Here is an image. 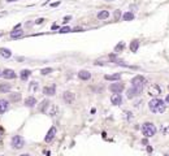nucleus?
<instances>
[{"instance_id": "f257e3e1", "label": "nucleus", "mask_w": 169, "mask_h": 156, "mask_svg": "<svg viewBox=\"0 0 169 156\" xmlns=\"http://www.w3.org/2000/svg\"><path fill=\"white\" fill-rule=\"evenodd\" d=\"M148 107L151 109V112H153V113H163L165 111V108H166L164 101L161 100V99H157V98L152 99L150 103H148Z\"/></svg>"}, {"instance_id": "f03ea898", "label": "nucleus", "mask_w": 169, "mask_h": 156, "mask_svg": "<svg viewBox=\"0 0 169 156\" xmlns=\"http://www.w3.org/2000/svg\"><path fill=\"white\" fill-rule=\"evenodd\" d=\"M142 133L146 138H151L156 134V126L152 122H144L142 125Z\"/></svg>"}, {"instance_id": "7ed1b4c3", "label": "nucleus", "mask_w": 169, "mask_h": 156, "mask_svg": "<svg viewBox=\"0 0 169 156\" xmlns=\"http://www.w3.org/2000/svg\"><path fill=\"white\" fill-rule=\"evenodd\" d=\"M11 144H12V147L14 148V150H20V148L24 147L25 140H24V138H22L21 135H13Z\"/></svg>"}, {"instance_id": "20e7f679", "label": "nucleus", "mask_w": 169, "mask_h": 156, "mask_svg": "<svg viewBox=\"0 0 169 156\" xmlns=\"http://www.w3.org/2000/svg\"><path fill=\"white\" fill-rule=\"evenodd\" d=\"M144 83H146V78L142 77V75H135L133 80H132V86H134V87L143 89L144 87Z\"/></svg>"}, {"instance_id": "39448f33", "label": "nucleus", "mask_w": 169, "mask_h": 156, "mask_svg": "<svg viewBox=\"0 0 169 156\" xmlns=\"http://www.w3.org/2000/svg\"><path fill=\"white\" fill-rule=\"evenodd\" d=\"M160 94H161V89H160L159 85L153 83V85H151L148 87V95L150 96H159Z\"/></svg>"}, {"instance_id": "423d86ee", "label": "nucleus", "mask_w": 169, "mask_h": 156, "mask_svg": "<svg viewBox=\"0 0 169 156\" xmlns=\"http://www.w3.org/2000/svg\"><path fill=\"white\" fill-rule=\"evenodd\" d=\"M125 89L124 83H120V82H116V83H111L109 85V90L113 92V94H120L122 90Z\"/></svg>"}, {"instance_id": "0eeeda50", "label": "nucleus", "mask_w": 169, "mask_h": 156, "mask_svg": "<svg viewBox=\"0 0 169 156\" xmlns=\"http://www.w3.org/2000/svg\"><path fill=\"white\" fill-rule=\"evenodd\" d=\"M142 90L143 89H139V87H134V86H132V87H130L129 90H128V98L129 99H133V98H135V96H138L139 95V94L142 92Z\"/></svg>"}, {"instance_id": "6e6552de", "label": "nucleus", "mask_w": 169, "mask_h": 156, "mask_svg": "<svg viewBox=\"0 0 169 156\" xmlns=\"http://www.w3.org/2000/svg\"><path fill=\"white\" fill-rule=\"evenodd\" d=\"M43 94L47 96H52L56 94V86L55 85H50V86H46L43 87Z\"/></svg>"}, {"instance_id": "1a4fd4ad", "label": "nucleus", "mask_w": 169, "mask_h": 156, "mask_svg": "<svg viewBox=\"0 0 169 156\" xmlns=\"http://www.w3.org/2000/svg\"><path fill=\"white\" fill-rule=\"evenodd\" d=\"M74 98H75V95H74V94H73L72 91H65V92H64V95H63V99H64V101H65L66 104L73 103Z\"/></svg>"}, {"instance_id": "9d476101", "label": "nucleus", "mask_w": 169, "mask_h": 156, "mask_svg": "<svg viewBox=\"0 0 169 156\" xmlns=\"http://www.w3.org/2000/svg\"><path fill=\"white\" fill-rule=\"evenodd\" d=\"M56 128L55 126H52L50 130H48V133H47V135H46V138H44V140L47 143H50V142H52V139L55 138V135H56Z\"/></svg>"}, {"instance_id": "9b49d317", "label": "nucleus", "mask_w": 169, "mask_h": 156, "mask_svg": "<svg viewBox=\"0 0 169 156\" xmlns=\"http://www.w3.org/2000/svg\"><path fill=\"white\" fill-rule=\"evenodd\" d=\"M47 113L48 116H52V117H55L56 114H59V107L57 105H55V104H50V107H48V109H47Z\"/></svg>"}, {"instance_id": "f8f14e48", "label": "nucleus", "mask_w": 169, "mask_h": 156, "mask_svg": "<svg viewBox=\"0 0 169 156\" xmlns=\"http://www.w3.org/2000/svg\"><path fill=\"white\" fill-rule=\"evenodd\" d=\"M2 77H4L5 80H14V78H16V73H14V70H12V69H5L3 72Z\"/></svg>"}, {"instance_id": "ddd939ff", "label": "nucleus", "mask_w": 169, "mask_h": 156, "mask_svg": "<svg viewBox=\"0 0 169 156\" xmlns=\"http://www.w3.org/2000/svg\"><path fill=\"white\" fill-rule=\"evenodd\" d=\"M111 101L113 105H120L122 103V96L120 95V94H113V95L111 96Z\"/></svg>"}, {"instance_id": "4468645a", "label": "nucleus", "mask_w": 169, "mask_h": 156, "mask_svg": "<svg viewBox=\"0 0 169 156\" xmlns=\"http://www.w3.org/2000/svg\"><path fill=\"white\" fill-rule=\"evenodd\" d=\"M8 108H9V104H8V100H5V99H0V114L4 113L8 111Z\"/></svg>"}, {"instance_id": "2eb2a0df", "label": "nucleus", "mask_w": 169, "mask_h": 156, "mask_svg": "<svg viewBox=\"0 0 169 156\" xmlns=\"http://www.w3.org/2000/svg\"><path fill=\"white\" fill-rule=\"evenodd\" d=\"M22 35H24V31H22L21 27H20V29H13V30L11 31V38H13V39L21 38Z\"/></svg>"}, {"instance_id": "dca6fc26", "label": "nucleus", "mask_w": 169, "mask_h": 156, "mask_svg": "<svg viewBox=\"0 0 169 156\" xmlns=\"http://www.w3.org/2000/svg\"><path fill=\"white\" fill-rule=\"evenodd\" d=\"M78 77L82 81H89L91 78V73L87 72V70H81V72H78Z\"/></svg>"}, {"instance_id": "f3484780", "label": "nucleus", "mask_w": 169, "mask_h": 156, "mask_svg": "<svg viewBox=\"0 0 169 156\" xmlns=\"http://www.w3.org/2000/svg\"><path fill=\"white\" fill-rule=\"evenodd\" d=\"M104 80H107V81H120V80H121V74H120V73H116V74H107V75H104Z\"/></svg>"}, {"instance_id": "a211bd4d", "label": "nucleus", "mask_w": 169, "mask_h": 156, "mask_svg": "<svg viewBox=\"0 0 169 156\" xmlns=\"http://www.w3.org/2000/svg\"><path fill=\"white\" fill-rule=\"evenodd\" d=\"M35 104H36V99L34 96H29V98L25 99V105L26 107L33 108V107H35Z\"/></svg>"}, {"instance_id": "6ab92c4d", "label": "nucleus", "mask_w": 169, "mask_h": 156, "mask_svg": "<svg viewBox=\"0 0 169 156\" xmlns=\"http://www.w3.org/2000/svg\"><path fill=\"white\" fill-rule=\"evenodd\" d=\"M0 56H3L4 59H9L12 56V51L8 50V48H4V47H2L0 48Z\"/></svg>"}, {"instance_id": "aec40b11", "label": "nucleus", "mask_w": 169, "mask_h": 156, "mask_svg": "<svg viewBox=\"0 0 169 156\" xmlns=\"http://www.w3.org/2000/svg\"><path fill=\"white\" fill-rule=\"evenodd\" d=\"M31 74V70H29V69H24V70H21V73H20V78L22 81H26L29 75Z\"/></svg>"}, {"instance_id": "412c9836", "label": "nucleus", "mask_w": 169, "mask_h": 156, "mask_svg": "<svg viewBox=\"0 0 169 156\" xmlns=\"http://www.w3.org/2000/svg\"><path fill=\"white\" fill-rule=\"evenodd\" d=\"M138 48H139V41L134 39V41L130 43V51H132V52H137Z\"/></svg>"}, {"instance_id": "4be33fe9", "label": "nucleus", "mask_w": 169, "mask_h": 156, "mask_svg": "<svg viewBox=\"0 0 169 156\" xmlns=\"http://www.w3.org/2000/svg\"><path fill=\"white\" fill-rule=\"evenodd\" d=\"M9 91H11V85L9 83H2V85H0V92L7 94Z\"/></svg>"}, {"instance_id": "5701e85b", "label": "nucleus", "mask_w": 169, "mask_h": 156, "mask_svg": "<svg viewBox=\"0 0 169 156\" xmlns=\"http://www.w3.org/2000/svg\"><path fill=\"white\" fill-rule=\"evenodd\" d=\"M38 87H39V85H38V82H31L29 85V91L31 92V94H35L36 92V90H38Z\"/></svg>"}, {"instance_id": "b1692460", "label": "nucleus", "mask_w": 169, "mask_h": 156, "mask_svg": "<svg viewBox=\"0 0 169 156\" xmlns=\"http://www.w3.org/2000/svg\"><path fill=\"white\" fill-rule=\"evenodd\" d=\"M109 17V12L108 11H100L98 13V18L99 20H107Z\"/></svg>"}, {"instance_id": "393cba45", "label": "nucleus", "mask_w": 169, "mask_h": 156, "mask_svg": "<svg viewBox=\"0 0 169 156\" xmlns=\"http://www.w3.org/2000/svg\"><path fill=\"white\" fill-rule=\"evenodd\" d=\"M50 104H51V103H50L48 100H43V101H42V105L39 107V111H40V112H47Z\"/></svg>"}, {"instance_id": "a878e982", "label": "nucleus", "mask_w": 169, "mask_h": 156, "mask_svg": "<svg viewBox=\"0 0 169 156\" xmlns=\"http://www.w3.org/2000/svg\"><path fill=\"white\" fill-rule=\"evenodd\" d=\"M9 99H11V101H18V100H21V94L20 92L9 94Z\"/></svg>"}, {"instance_id": "bb28decb", "label": "nucleus", "mask_w": 169, "mask_h": 156, "mask_svg": "<svg viewBox=\"0 0 169 156\" xmlns=\"http://www.w3.org/2000/svg\"><path fill=\"white\" fill-rule=\"evenodd\" d=\"M122 18H124V21H133L134 20V13L133 12H126V13H124Z\"/></svg>"}, {"instance_id": "cd10ccee", "label": "nucleus", "mask_w": 169, "mask_h": 156, "mask_svg": "<svg viewBox=\"0 0 169 156\" xmlns=\"http://www.w3.org/2000/svg\"><path fill=\"white\" fill-rule=\"evenodd\" d=\"M124 48H125V43H124V42H120L116 47H114V52H116V53H117V52H121Z\"/></svg>"}, {"instance_id": "c85d7f7f", "label": "nucleus", "mask_w": 169, "mask_h": 156, "mask_svg": "<svg viewBox=\"0 0 169 156\" xmlns=\"http://www.w3.org/2000/svg\"><path fill=\"white\" fill-rule=\"evenodd\" d=\"M52 72H53L52 68H43V69H40V74L42 75H47V74H50Z\"/></svg>"}, {"instance_id": "c756f323", "label": "nucleus", "mask_w": 169, "mask_h": 156, "mask_svg": "<svg viewBox=\"0 0 169 156\" xmlns=\"http://www.w3.org/2000/svg\"><path fill=\"white\" fill-rule=\"evenodd\" d=\"M70 31H72L70 27H69V26H65V27H61L59 33H60V34H66V33H70Z\"/></svg>"}, {"instance_id": "7c9ffc66", "label": "nucleus", "mask_w": 169, "mask_h": 156, "mask_svg": "<svg viewBox=\"0 0 169 156\" xmlns=\"http://www.w3.org/2000/svg\"><path fill=\"white\" fill-rule=\"evenodd\" d=\"M163 134L164 135H168L169 134V125H166V126L163 128Z\"/></svg>"}, {"instance_id": "2f4dec72", "label": "nucleus", "mask_w": 169, "mask_h": 156, "mask_svg": "<svg viewBox=\"0 0 169 156\" xmlns=\"http://www.w3.org/2000/svg\"><path fill=\"white\" fill-rule=\"evenodd\" d=\"M120 16H121V12H120V11H116V12H114V20H116V21H118Z\"/></svg>"}, {"instance_id": "473e14b6", "label": "nucleus", "mask_w": 169, "mask_h": 156, "mask_svg": "<svg viewBox=\"0 0 169 156\" xmlns=\"http://www.w3.org/2000/svg\"><path fill=\"white\" fill-rule=\"evenodd\" d=\"M44 21V18H38L36 21H35V23H36V25H39V23H42Z\"/></svg>"}, {"instance_id": "72a5a7b5", "label": "nucleus", "mask_w": 169, "mask_h": 156, "mask_svg": "<svg viewBox=\"0 0 169 156\" xmlns=\"http://www.w3.org/2000/svg\"><path fill=\"white\" fill-rule=\"evenodd\" d=\"M70 18H72V17H70V16H66V17L64 18V22H68V21H69V20H70Z\"/></svg>"}, {"instance_id": "f704fd0d", "label": "nucleus", "mask_w": 169, "mask_h": 156, "mask_svg": "<svg viewBox=\"0 0 169 156\" xmlns=\"http://www.w3.org/2000/svg\"><path fill=\"white\" fill-rule=\"evenodd\" d=\"M57 5H60V2H56V3L51 4V7H57Z\"/></svg>"}, {"instance_id": "c9c22d12", "label": "nucleus", "mask_w": 169, "mask_h": 156, "mask_svg": "<svg viewBox=\"0 0 169 156\" xmlns=\"http://www.w3.org/2000/svg\"><path fill=\"white\" fill-rule=\"evenodd\" d=\"M57 29H59L57 25H53V26H52V30H57Z\"/></svg>"}, {"instance_id": "e433bc0d", "label": "nucleus", "mask_w": 169, "mask_h": 156, "mask_svg": "<svg viewBox=\"0 0 169 156\" xmlns=\"http://www.w3.org/2000/svg\"><path fill=\"white\" fill-rule=\"evenodd\" d=\"M8 3H13V2H17V0H7Z\"/></svg>"}, {"instance_id": "4c0bfd02", "label": "nucleus", "mask_w": 169, "mask_h": 156, "mask_svg": "<svg viewBox=\"0 0 169 156\" xmlns=\"http://www.w3.org/2000/svg\"><path fill=\"white\" fill-rule=\"evenodd\" d=\"M165 101H166V103H169V95L166 96V99H165Z\"/></svg>"}, {"instance_id": "58836bf2", "label": "nucleus", "mask_w": 169, "mask_h": 156, "mask_svg": "<svg viewBox=\"0 0 169 156\" xmlns=\"http://www.w3.org/2000/svg\"><path fill=\"white\" fill-rule=\"evenodd\" d=\"M21 156H30L29 153H24V155H21Z\"/></svg>"}, {"instance_id": "ea45409f", "label": "nucleus", "mask_w": 169, "mask_h": 156, "mask_svg": "<svg viewBox=\"0 0 169 156\" xmlns=\"http://www.w3.org/2000/svg\"><path fill=\"white\" fill-rule=\"evenodd\" d=\"M0 36H3V31H0Z\"/></svg>"}, {"instance_id": "a19ab883", "label": "nucleus", "mask_w": 169, "mask_h": 156, "mask_svg": "<svg viewBox=\"0 0 169 156\" xmlns=\"http://www.w3.org/2000/svg\"><path fill=\"white\" fill-rule=\"evenodd\" d=\"M0 75H3V72H2V70H0Z\"/></svg>"}, {"instance_id": "79ce46f5", "label": "nucleus", "mask_w": 169, "mask_h": 156, "mask_svg": "<svg viewBox=\"0 0 169 156\" xmlns=\"http://www.w3.org/2000/svg\"><path fill=\"white\" fill-rule=\"evenodd\" d=\"M165 156H169V155H165Z\"/></svg>"}, {"instance_id": "37998d69", "label": "nucleus", "mask_w": 169, "mask_h": 156, "mask_svg": "<svg viewBox=\"0 0 169 156\" xmlns=\"http://www.w3.org/2000/svg\"><path fill=\"white\" fill-rule=\"evenodd\" d=\"M168 89H169V86H168Z\"/></svg>"}, {"instance_id": "c03bdc74", "label": "nucleus", "mask_w": 169, "mask_h": 156, "mask_svg": "<svg viewBox=\"0 0 169 156\" xmlns=\"http://www.w3.org/2000/svg\"><path fill=\"white\" fill-rule=\"evenodd\" d=\"M0 156H3V155H0Z\"/></svg>"}]
</instances>
